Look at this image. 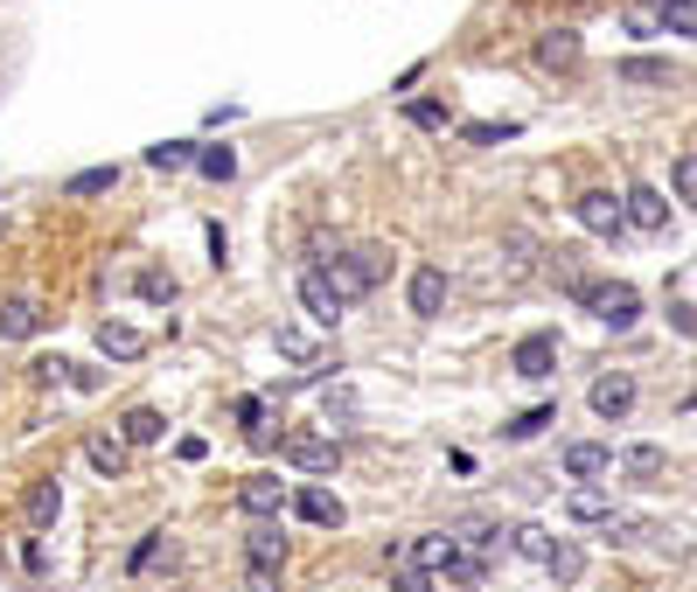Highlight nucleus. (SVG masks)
Listing matches in <instances>:
<instances>
[{
    "label": "nucleus",
    "instance_id": "1",
    "mask_svg": "<svg viewBox=\"0 0 697 592\" xmlns=\"http://www.w3.org/2000/svg\"><path fill=\"white\" fill-rule=\"evenodd\" d=\"M321 272L335 279V293H342V300H364V293H377V279H384V251H377V244L335 251V259H328Z\"/></svg>",
    "mask_w": 697,
    "mask_h": 592
},
{
    "label": "nucleus",
    "instance_id": "2",
    "mask_svg": "<svg viewBox=\"0 0 697 592\" xmlns=\"http://www.w3.org/2000/svg\"><path fill=\"white\" fill-rule=\"evenodd\" d=\"M579 300H586V307H593V314H600L614 334L641 321V293L628 287V279H600V287H579Z\"/></svg>",
    "mask_w": 697,
    "mask_h": 592
},
{
    "label": "nucleus",
    "instance_id": "3",
    "mask_svg": "<svg viewBox=\"0 0 697 592\" xmlns=\"http://www.w3.org/2000/svg\"><path fill=\"white\" fill-rule=\"evenodd\" d=\"M238 509L251 523H279V509H287V481H279V474H245L238 481Z\"/></svg>",
    "mask_w": 697,
    "mask_h": 592
},
{
    "label": "nucleus",
    "instance_id": "4",
    "mask_svg": "<svg viewBox=\"0 0 697 592\" xmlns=\"http://www.w3.org/2000/svg\"><path fill=\"white\" fill-rule=\"evenodd\" d=\"M509 370L524 377V383H545L558 370V334H524V342L509 349Z\"/></svg>",
    "mask_w": 697,
    "mask_h": 592
},
{
    "label": "nucleus",
    "instance_id": "5",
    "mask_svg": "<svg viewBox=\"0 0 697 592\" xmlns=\"http://www.w3.org/2000/svg\"><path fill=\"white\" fill-rule=\"evenodd\" d=\"M300 307H307V314H315L321 328H335V321H342V307H349V300L335 293V279H328L321 265H307V272H300Z\"/></svg>",
    "mask_w": 697,
    "mask_h": 592
},
{
    "label": "nucleus",
    "instance_id": "6",
    "mask_svg": "<svg viewBox=\"0 0 697 592\" xmlns=\"http://www.w3.org/2000/svg\"><path fill=\"white\" fill-rule=\"evenodd\" d=\"M287 460L300 474H335V460H342V446L328 440V432H287Z\"/></svg>",
    "mask_w": 697,
    "mask_h": 592
},
{
    "label": "nucleus",
    "instance_id": "7",
    "mask_svg": "<svg viewBox=\"0 0 697 592\" xmlns=\"http://www.w3.org/2000/svg\"><path fill=\"white\" fill-rule=\"evenodd\" d=\"M572 210H579V223L593 230V238H621V230H628V217H621V202H614L607 189H586V195L572 202Z\"/></svg>",
    "mask_w": 697,
    "mask_h": 592
},
{
    "label": "nucleus",
    "instance_id": "8",
    "mask_svg": "<svg viewBox=\"0 0 697 592\" xmlns=\"http://www.w3.org/2000/svg\"><path fill=\"white\" fill-rule=\"evenodd\" d=\"M621 217H628V230H649V238H656V230H669V202H663L649 182H635V189L621 195Z\"/></svg>",
    "mask_w": 697,
    "mask_h": 592
},
{
    "label": "nucleus",
    "instance_id": "9",
    "mask_svg": "<svg viewBox=\"0 0 697 592\" xmlns=\"http://www.w3.org/2000/svg\"><path fill=\"white\" fill-rule=\"evenodd\" d=\"M579 57H586L579 29H551V36H537V70H579Z\"/></svg>",
    "mask_w": 697,
    "mask_h": 592
},
{
    "label": "nucleus",
    "instance_id": "10",
    "mask_svg": "<svg viewBox=\"0 0 697 592\" xmlns=\"http://www.w3.org/2000/svg\"><path fill=\"white\" fill-rule=\"evenodd\" d=\"M119 440H126V446H161V440H168V419H161L153 404H133V411L119 419Z\"/></svg>",
    "mask_w": 697,
    "mask_h": 592
},
{
    "label": "nucleus",
    "instance_id": "11",
    "mask_svg": "<svg viewBox=\"0 0 697 592\" xmlns=\"http://www.w3.org/2000/svg\"><path fill=\"white\" fill-rule=\"evenodd\" d=\"M593 411H600V419H628V411H635V377H621V370L600 377V383H593Z\"/></svg>",
    "mask_w": 697,
    "mask_h": 592
},
{
    "label": "nucleus",
    "instance_id": "12",
    "mask_svg": "<svg viewBox=\"0 0 697 592\" xmlns=\"http://www.w3.org/2000/svg\"><path fill=\"white\" fill-rule=\"evenodd\" d=\"M565 516H572V523H607L614 516V495H607L600 481H579L572 495H565Z\"/></svg>",
    "mask_w": 697,
    "mask_h": 592
},
{
    "label": "nucleus",
    "instance_id": "13",
    "mask_svg": "<svg viewBox=\"0 0 697 592\" xmlns=\"http://www.w3.org/2000/svg\"><path fill=\"white\" fill-rule=\"evenodd\" d=\"M293 509H300V516L315 523V530H342V516H349V509H342V495H328V488H300V495H293Z\"/></svg>",
    "mask_w": 697,
    "mask_h": 592
},
{
    "label": "nucleus",
    "instance_id": "14",
    "mask_svg": "<svg viewBox=\"0 0 697 592\" xmlns=\"http://www.w3.org/2000/svg\"><path fill=\"white\" fill-rule=\"evenodd\" d=\"M245 564H287V536H279V523H251L245 530Z\"/></svg>",
    "mask_w": 697,
    "mask_h": 592
},
{
    "label": "nucleus",
    "instance_id": "15",
    "mask_svg": "<svg viewBox=\"0 0 697 592\" xmlns=\"http://www.w3.org/2000/svg\"><path fill=\"white\" fill-rule=\"evenodd\" d=\"M440 307H447V272L440 265H419V272H411V314H440Z\"/></svg>",
    "mask_w": 697,
    "mask_h": 592
},
{
    "label": "nucleus",
    "instance_id": "16",
    "mask_svg": "<svg viewBox=\"0 0 697 592\" xmlns=\"http://www.w3.org/2000/svg\"><path fill=\"white\" fill-rule=\"evenodd\" d=\"M36 328H42V307L36 300H21V293L0 300V342H29Z\"/></svg>",
    "mask_w": 697,
    "mask_h": 592
},
{
    "label": "nucleus",
    "instance_id": "17",
    "mask_svg": "<svg viewBox=\"0 0 697 592\" xmlns=\"http://www.w3.org/2000/svg\"><path fill=\"white\" fill-rule=\"evenodd\" d=\"M607 468H614V446H600V440L565 446V474H572V481H593V474H607Z\"/></svg>",
    "mask_w": 697,
    "mask_h": 592
},
{
    "label": "nucleus",
    "instance_id": "18",
    "mask_svg": "<svg viewBox=\"0 0 697 592\" xmlns=\"http://www.w3.org/2000/svg\"><path fill=\"white\" fill-rule=\"evenodd\" d=\"M432 579H447V585H481V579H488V564H481V551L454 544V551L440 558V572H432Z\"/></svg>",
    "mask_w": 697,
    "mask_h": 592
},
{
    "label": "nucleus",
    "instance_id": "19",
    "mask_svg": "<svg viewBox=\"0 0 697 592\" xmlns=\"http://www.w3.org/2000/svg\"><path fill=\"white\" fill-rule=\"evenodd\" d=\"M98 349H106L112 363H133V355H147V334L126 328V321H106V328H98Z\"/></svg>",
    "mask_w": 697,
    "mask_h": 592
},
{
    "label": "nucleus",
    "instance_id": "20",
    "mask_svg": "<svg viewBox=\"0 0 697 592\" xmlns=\"http://www.w3.org/2000/svg\"><path fill=\"white\" fill-rule=\"evenodd\" d=\"M21 509H29V530H49V523H57V516H63V488H57V474H49V481H36Z\"/></svg>",
    "mask_w": 697,
    "mask_h": 592
},
{
    "label": "nucleus",
    "instance_id": "21",
    "mask_svg": "<svg viewBox=\"0 0 697 592\" xmlns=\"http://www.w3.org/2000/svg\"><path fill=\"white\" fill-rule=\"evenodd\" d=\"M84 460H91L106 481H119V474H126V440H112V432H91V440H84Z\"/></svg>",
    "mask_w": 697,
    "mask_h": 592
},
{
    "label": "nucleus",
    "instance_id": "22",
    "mask_svg": "<svg viewBox=\"0 0 697 592\" xmlns=\"http://www.w3.org/2000/svg\"><path fill=\"white\" fill-rule=\"evenodd\" d=\"M272 342H279V355H287V363H321L315 334H307L300 321H279V334H272Z\"/></svg>",
    "mask_w": 697,
    "mask_h": 592
},
{
    "label": "nucleus",
    "instance_id": "23",
    "mask_svg": "<svg viewBox=\"0 0 697 592\" xmlns=\"http://www.w3.org/2000/svg\"><path fill=\"white\" fill-rule=\"evenodd\" d=\"M663 468H669L663 446H628V453H621V474H628V481H656Z\"/></svg>",
    "mask_w": 697,
    "mask_h": 592
},
{
    "label": "nucleus",
    "instance_id": "24",
    "mask_svg": "<svg viewBox=\"0 0 697 592\" xmlns=\"http://www.w3.org/2000/svg\"><path fill=\"white\" fill-rule=\"evenodd\" d=\"M509 544L524 551L530 564H551V551H558V536L551 530H537V523H524V530H509Z\"/></svg>",
    "mask_w": 697,
    "mask_h": 592
},
{
    "label": "nucleus",
    "instance_id": "25",
    "mask_svg": "<svg viewBox=\"0 0 697 592\" xmlns=\"http://www.w3.org/2000/svg\"><path fill=\"white\" fill-rule=\"evenodd\" d=\"M621 84H669L663 57H621Z\"/></svg>",
    "mask_w": 697,
    "mask_h": 592
},
{
    "label": "nucleus",
    "instance_id": "26",
    "mask_svg": "<svg viewBox=\"0 0 697 592\" xmlns=\"http://www.w3.org/2000/svg\"><path fill=\"white\" fill-rule=\"evenodd\" d=\"M545 572H551L558 585H579V572H586V551H579V544H558V551H551V564H545Z\"/></svg>",
    "mask_w": 697,
    "mask_h": 592
},
{
    "label": "nucleus",
    "instance_id": "27",
    "mask_svg": "<svg viewBox=\"0 0 697 592\" xmlns=\"http://www.w3.org/2000/svg\"><path fill=\"white\" fill-rule=\"evenodd\" d=\"M656 14H663V29L697 36V0H656Z\"/></svg>",
    "mask_w": 697,
    "mask_h": 592
},
{
    "label": "nucleus",
    "instance_id": "28",
    "mask_svg": "<svg viewBox=\"0 0 697 592\" xmlns=\"http://www.w3.org/2000/svg\"><path fill=\"white\" fill-rule=\"evenodd\" d=\"M391 592H432V572L411 558H391Z\"/></svg>",
    "mask_w": 697,
    "mask_h": 592
},
{
    "label": "nucleus",
    "instance_id": "29",
    "mask_svg": "<svg viewBox=\"0 0 697 592\" xmlns=\"http://www.w3.org/2000/svg\"><path fill=\"white\" fill-rule=\"evenodd\" d=\"M196 168L210 174V182H230V174H238V153H230V147H202V153H196Z\"/></svg>",
    "mask_w": 697,
    "mask_h": 592
},
{
    "label": "nucleus",
    "instance_id": "30",
    "mask_svg": "<svg viewBox=\"0 0 697 592\" xmlns=\"http://www.w3.org/2000/svg\"><path fill=\"white\" fill-rule=\"evenodd\" d=\"M551 419H558V411H551V404H530V411H524V419H509L502 432H509V440H537V432H545Z\"/></svg>",
    "mask_w": 697,
    "mask_h": 592
},
{
    "label": "nucleus",
    "instance_id": "31",
    "mask_svg": "<svg viewBox=\"0 0 697 592\" xmlns=\"http://www.w3.org/2000/svg\"><path fill=\"white\" fill-rule=\"evenodd\" d=\"M189 161H196V147H189V140H168V147H147V168H161V174H168V168H189Z\"/></svg>",
    "mask_w": 697,
    "mask_h": 592
},
{
    "label": "nucleus",
    "instance_id": "32",
    "mask_svg": "<svg viewBox=\"0 0 697 592\" xmlns=\"http://www.w3.org/2000/svg\"><path fill=\"white\" fill-rule=\"evenodd\" d=\"M112 182H119V168H84V174H70L63 195H106Z\"/></svg>",
    "mask_w": 697,
    "mask_h": 592
},
{
    "label": "nucleus",
    "instance_id": "33",
    "mask_svg": "<svg viewBox=\"0 0 697 592\" xmlns=\"http://www.w3.org/2000/svg\"><path fill=\"white\" fill-rule=\"evenodd\" d=\"M238 419H245V440H251V446H272V425H266V404H258V398L238 404Z\"/></svg>",
    "mask_w": 697,
    "mask_h": 592
},
{
    "label": "nucleus",
    "instance_id": "34",
    "mask_svg": "<svg viewBox=\"0 0 697 592\" xmlns=\"http://www.w3.org/2000/svg\"><path fill=\"white\" fill-rule=\"evenodd\" d=\"M405 119H411V126H426V133H440V126H447V106H432V98H411Z\"/></svg>",
    "mask_w": 697,
    "mask_h": 592
},
{
    "label": "nucleus",
    "instance_id": "35",
    "mask_svg": "<svg viewBox=\"0 0 697 592\" xmlns=\"http://www.w3.org/2000/svg\"><path fill=\"white\" fill-rule=\"evenodd\" d=\"M621 21H628V36H663V14L649 8V0H635V8H628Z\"/></svg>",
    "mask_w": 697,
    "mask_h": 592
},
{
    "label": "nucleus",
    "instance_id": "36",
    "mask_svg": "<svg viewBox=\"0 0 697 592\" xmlns=\"http://www.w3.org/2000/svg\"><path fill=\"white\" fill-rule=\"evenodd\" d=\"M321 419H328V425H349V419H356V391H328V398H321Z\"/></svg>",
    "mask_w": 697,
    "mask_h": 592
},
{
    "label": "nucleus",
    "instance_id": "37",
    "mask_svg": "<svg viewBox=\"0 0 697 592\" xmlns=\"http://www.w3.org/2000/svg\"><path fill=\"white\" fill-rule=\"evenodd\" d=\"M669 182H677V195H684V202H697V153H684V161H677V174H669Z\"/></svg>",
    "mask_w": 697,
    "mask_h": 592
},
{
    "label": "nucleus",
    "instance_id": "38",
    "mask_svg": "<svg viewBox=\"0 0 697 592\" xmlns=\"http://www.w3.org/2000/svg\"><path fill=\"white\" fill-rule=\"evenodd\" d=\"M245 592H279V572L272 564H245Z\"/></svg>",
    "mask_w": 697,
    "mask_h": 592
},
{
    "label": "nucleus",
    "instance_id": "39",
    "mask_svg": "<svg viewBox=\"0 0 697 592\" xmlns=\"http://www.w3.org/2000/svg\"><path fill=\"white\" fill-rule=\"evenodd\" d=\"M140 293L147 300H175V279L168 272H140Z\"/></svg>",
    "mask_w": 697,
    "mask_h": 592
},
{
    "label": "nucleus",
    "instance_id": "40",
    "mask_svg": "<svg viewBox=\"0 0 697 592\" xmlns=\"http://www.w3.org/2000/svg\"><path fill=\"white\" fill-rule=\"evenodd\" d=\"M509 133H516V126H468L475 147H496V140H509Z\"/></svg>",
    "mask_w": 697,
    "mask_h": 592
},
{
    "label": "nucleus",
    "instance_id": "41",
    "mask_svg": "<svg viewBox=\"0 0 697 592\" xmlns=\"http://www.w3.org/2000/svg\"><path fill=\"white\" fill-rule=\"evenodd\" d=\"M36 377H42V383H63V377H70V363H63V355H49V363H36Z\"/></svg>",
    "mask_w": 697,
    "mask_h": 592
}]
</instances>
